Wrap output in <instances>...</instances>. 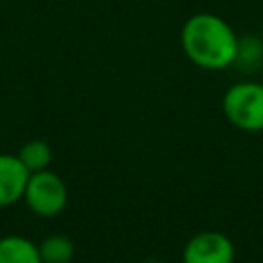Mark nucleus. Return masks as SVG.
Returning a JSON list of instances; mask_svg holds the SVG:
<instances>
[{
	"label": "nucleus",
	"instance_id": "obj_2",
	"mask_svg": "<svg viewBox=\"0 0 263 263\" xmlns=\"http://www.w3.org/2000/svg\"><path fill=\"white\" fill-rule=\"evenodd\" d=\"M226 121L240 132H263V82H236L222 97Z\"/></svg>",
	"mask_w": 263,
	"mask_h": 263
},
{
	"label": "nucleus",
	"instance_id": "obj_6",
	"mask_svg": "<svg viewBox=\"0 0 263 263\" xmlns=\"http://www.w3.org/2000/svg\"><path fill=\"white\" fill-rule=\"evenodd\" d=\"M0 263H43L39 245L21 234H6L0 238Z\"/></svg>",
	"mask_w": 263,
	"mask_h": 263
},
{
	"label": "nucleus",
	"instance_id": "obj_9",
	"mask_svg": "<svg viewBox=\"0 0 263 263\" xmlns=\"http://www.w3.org/2000/svg\"><path fill=\"white\" fill-rule=\"evenodd\" d=\"M16 156L21 158V162L27 166L29 173H37V171L49 168L53 152H51V146L47 142H43V140H29V142H25L18 148Z\"/></svg>",
	"mask_w": 263,
	"mask_h": 263
},
{
	"label": "nucleus",
	"instance_id": "obj_4",
	"mask_svg": "<svg viewBox=\"0 0 263 263\" xmlns=\"http://www.w3.org/2000/svg\"><path fill=\"white\" fill-rule=\"evenodd\" d=\"M234 242L220 230H201L183 247V263H234Z\"/></svg>",
	"mask_w": 263,
	"mask_h": 263
},
{
	"label": "nucleus",
	"instance_id": "obj_7",
	"mask_svg": "<svg viewBox=\"0 0 263 263\" xmlns=\"http://www.w3.org/2000/svg\"><path fill=\"white\" fill-rule=\"evenodd\" d=\"M232 66L245 74H253V72L263 70V39H261V35L238 37L236 55H234Z\"/></svg>",
	"mask_w": 263,
	"mask_h": 263
},
{
	"label": "nucleus",
	"instance_id": "obj_3",
	"mask_svg": "<svg viewBox=\"0 0 263 263\" xmlns=\"http://www.w3.org/2000/svg\"><path fill=\"white\" fill-rule=\"evenodd\" d=\"M23 199L35 216L53 218L62 214L68 203V187L62 181V177L51 173L49 168L37 171L31 173Z\"/></svg>",
	"mask_w": 263,
	"mask_h": 263
},
{
	"label": "nucleus",
	"instance_id": "obj_1",
	"mask_svg": "<svg viewBox=\"0 0 263 263\" xmlns=\"http://www.w3.org/2000/svg\"><path fill=\"white\" fill-rule=\"evenodd\" d=\"M181 49L201 70H226L234 64L238 35L214 12H195L181 27Z\"/></svg>",
	"mask_w": 263,
	"mask_h": 263
},
{
	"label": "nucleus",
	"instance_id": "obj_5",
	"mask_svg": "<svg viewBox=\"0 0 263 263\" xmlns=\"http://www.w3.org/2000/svg\"><path fill=\"white\" fill-rule=\"evenodd\" d=\"M31 173L16 154H0V208L23 199Z\"/></svg>",
	"mask_w": 263,
	"mask_h": 263
},
{
	"label": "nucleus",
	"instance_id": "obj_8",
	"mask_svg": "<svg viewBox=\"0 0 263 263\" xmlns=\"http://www.w3.org/2000/svg\"><path fill=\"white\" fill-rule=\"evenodd\" d=\"M74 240L66 234H51L39 242L43 263H70L74 259Z\"/></svg>",
	"mask_w": 263,
	"mask_h": 263
},
{
	"label": "nucleus",
	"instance_id": "obj_10",
	"mask_svg": "<svg viewBox=\"0 0 263 263\" xmlns=\"http://www.w3.org/2000/svg\"><path fill=\"white\" fill-rule=\"evenodd\" d=\"M259 35H261V39H263V25H261V31H259Z\"/></svg>",
	"mask_w": 263,
	"mask_h": 263
},
{
	"label": "nucleus",
	"instance_id": "obj_11",
	"mask_svg": "<svg viewBox=\"0 0 263 263\" xmlns=\"http://www.w3.org/2000/svg\"><path fill=\"white\" fill-rule=\"evenodd\" d=\"M261 82H263V70H261Z\"/></svg>",
	"mask_w": 263,
	"mask_h": 263
}]
</instances>
